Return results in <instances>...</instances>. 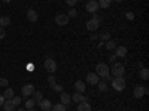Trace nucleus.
<instances>
[{
  "label": "nucleus",
  "instance_id": "nucleus-31",
  "mask_svg": "<svg viewBox=\"0 0 149 111\" xmlns=\"http://www.w3.org/2000/svg\"><path fill=\"white\" fill-rule=\"evenodd\" d=\"M76 15H78L76 9H69V14H67V16H69V18H74Z\"/></svg>",
  "mask_w": 149,
  "mask_h": 111
},
{
  "label": "nucleus",
  "instance_id": "nucleus-42",
  "mask_svg": "<svg viewBox=\"0 0 149 111\" xmlns=\"http://www.w3.org/2000/svg\"><path fill=\"white\" fill-rule=\"evenodd\" d=\"M18 111H27V110H26V108H19Z\"/></svg>",
  "mask_w": 149,
  "mask_h": 111
},
{
  "label": "nucleus",
  "instance_id": "nucleus-15",
  "mask_svg": "<svg viewBox=\"0 0 149 111\" xmlns=\"http://www.w3.org/2000/svg\"><path fill=\"white\" fill-rule=\"evenodd\" d=\"M72 101L73 102H76V104H79V102H88V98H86V96H84L82 93H79V92H76V93H74L73 96H72Z\"/></svg>",
  "mask_w": 149,
  "mask_h": 111
},
{
  "label": "nucleus",
  "instance_id": "nucleus-13",
  "mask_svg": "<svg viewBox=\"0 0 149 111\" xmlns=\"http://www.w3.org/2000/svg\"><path fill=\"white\" fill-rule=\"evenodd\" d=\"M27 18H29L30 22L34 24V22H37V19H39V14H37L34 9H29L27 10Z\"/></svg>",
  "mask_w": 149,
  "mask_h": 111
},
{
  "label": "nucleus",
  "instance_id": "nucleus-22",
  "mask_svg": "<svg viewBox=\"0 0 149 111\" xmlns=\"http://www.w3.org/2000/svg\"><path fill=\"white\" fill-rule=\"evenodd\" d=\"M10 24V18L9 16H0V27H6V25H9Z\"/></svg>",
  "mask_w": 149,
  "mask_h": 111
},
{
  "label": "nucleus",
  "instance_id": "nucleus-41",
  "mask_svg": "<svg viewBox=\"0 0 149 111\" xmlns=\"http://www.w3.org/2000/svg\"><path fill=\"white\" fill-rule=\"evenodd\" d=\"M2 2H5V3H10L12 0H2Z\"/></svg>",
  "mask_w": 149,
  "mask_h": 111
},
{
  "label": "nucleus",
  "instance_id": "nucleus-7",
  "mask_svg": "<svg viewBox=\"0 0 149 111\" xmlns=\"http://www.w3.org/2000/svg\"><path fill=\"white\" fill-rule=\"evenodd\" d=\"M55 22H57V25L64 27V25H67V24H69V16L66 14H58L55 16Z\"/></svg>",
  "mask_w": 149,
  "mask_h": 111
},
{
  "label": "nucleus",
  "instance_id": "nucleus-5",
  "mask_svg": "<svg viewBox=\"0 0 149 111\" xmlns=\"http://www.w3.org/2000/svg\"><path fill=\"white\" fill-rule=\"evenodd\" d=\"M45 70L49 73V74H52L57 71V62L52 59V58H46L45 59Z\"/></svg>",
  "mask_w": 149,
  "mask_h": 111
},
{
  "label": "nucleus",
  "instance_id": "nucleus-40",
  "mask_svg": "<svg viewBox=\"0 0 149 111\" xmlns=\"http://www.w3.org/2000/svg\"><path fill=\"white\" fill-rule=\"evenodd\" d=\"M97 37H98L97 34H93V36H91V40H95V39H97Z\"/></svg>",
  "mask_w": 149,
  "mask_h": 111
},
{
  "label": "nucleus",
  "instance_id": "nucleus-9",
  "mask_svg": "<svg viewBox=\"0 0 149 111\" xmlns=\"http://www.w3.org/2000/svg\"><path fill=\"white\" fill-rule=\"evenodd\" d=\"M98 82H100V77H98L95 73H88V74H86V83H88V84L95 86Z\"/></svg>",
  "mask_w": 149,
  "mask_h": 111
},
{
  "label": "nucleus",
  "instance_id": "nucleus-33",
  "mask_svg": "<svg viewBox=\"0 0 149 111\" xmlns=\"http://www.w3.org/2000/svg\"><path fill=\"white\" fill-rule=\"evenodd\" d=\"M52 89H54L55 92H63V86H61V84H55Z\"/></svg>",
  "mask_w": 149,
  "mask_h": 111
},
{
  "label": "nucleus",
  "instance_id": "nucleus-23",
  "mask_svg": "<svg viewBox=\"0 0 149 111\" xmlns=\"http://www.w3.org/2000/svg\"><path fill=\"white\" fill-rule=\"evenodd\" d=\"M140 79L142 80H148L149 79V70L148 68H140Z\"/></svg>",
  "mask_w": 149,
  "mask_h": 111
},
{
  "label": "nucleus",
  "instance_id": "nucleus-38",
  "mask_svg": "<svg viewBox=\"0 0 149 111\" xmlns=\"http://www.w3.org/2000/svg\"><path fill=\"white\" fill-rule=\"evenodd\" d=\"M109 61H110V62H116V56L115 55H110L109 56Z\"/></svg>",
  "mask_w": 149,
  "mask_h": 111
},
{
  "label": "nucleus",
  "instance_id": "nucleus-17",
  "mask_svg": "<svg viewBox=\"0 0 149 111\" xmlns=\"http://www.w3.org/2000/svg\"><path fill=\"white\" fill-rule=\"evenodd\" d=\"M15 105H14V102H12V99H6L5 101V104H3V110L5 111H15Z\"/></svg>",
  "mask_w": 149,
  "mask_h": 111
},
{
  "label": "nucleus",
  "instance_id": "nucleus-10",
  "mask_svg": "<svg viewBox=\"0 0 149 111\" xmlns=\"http://www.w3.org/2000/svg\"><path fill=\"white\" fill-rule=\"evenodd\" d=\"M146 93H148V89L143 88V86H136V88H134V92H133L134 98H137V99H140V98L145 96Z\"/></svg>",
  "mask_w": 149,
  "mask_h": 111
},
{
  "label": "nucleus",
  "instance_id": "nucleus-14",
  "mask_svg": "<svg viewBox=\"0 0 149 111\" xmlns=\"http://www.w3.org/2000/svg\"><path fill=\"white\" fill-rule=\"evenodd\" d=\"M37 104L40 105V108H42L43 111H51V108H52V102L49 101V99H45V98H43L42 101H39Z\"/></svg>",
  "mask_w": 149,
  "mask_h": 111
},
{
  "label": "nucleus",
  "instance_id": "nucleus-28",
  "mask_svg": "<svg viewBox=\"0 0 149 111\" xmlns=\"http://www.w3.org/2000/svg\"><path fill=\"white\" fill-rule=\"evenodd\" d=\"M46 80H48V83H49V86H51V88H54V86L57 84V79L52 76V74H51V76H49Z\"/></svg>",
  "mask_w": 149,
  "mask_h": 111
},
{
  "label": "nucleus",
  "instance_id": "nucleus-43",
  "mask_svg": "<svg viewBox=\"0 0 149 111\" xmlns=\"http://www.w3.org/2000/svg\"><path fill=\"white\" fill-rule=\"evenodd\" d=\"M115 2H118V3H121V2H124V0H115Z\"/></svg>",
  "mask_w": 149,
  "mask_h": 111
},
{
  "label": "nucleus",
  "instance_id": "nucleus-16",
  "mask_svg": "<svg viewBox=\"0 0 149 111\" xmlns=\"http://www.w3.org/2000/svg\"><path fill=\"white\" fill-rule=\"evenodd\" d=\"M85 88H86V84H85V82H82V80H78L76 83H74V90L79 92V93L85 92Z\"/></svg>",
  "mask_w": 149,
  "mask_h": 111
},
{
  "label": "nucleus",
  "instance_id": "nucleus-12",
  "mask_svg": "<svg viewBox=\"0 0 149 111\" xmlns=\"http://www.w3.org/2000/svg\"><path fill=\"white\" fill-rule=\"evenodd\" d=\"M60 101H61V104H63V105L69 107L70 102H72V96H70L69 93H66V92H61V95H60Z\"/></svg>",
  "mask_w": 149,
  "mask_h": 111
},
{
  "label": "nucleus",
  "instance_id": "nucleus-11",
  "mask_svg": "<svg viewBox=\"0 0 149 111\" xmlns=\"http://www.w3.org/2000/svg\"><path fill=\"white\" fill-rule=\"evenodd\" d=\"M115 56L116 58H125L127 56V47L125 46H116L115 47Z\"/></svg>",
  "mask_w": 149,
  "mask_h": 111
},
{
  "label": "nucleus",
  "instance_id": "nucleus-19",
  "mask_svg": "<svg viewBox=\"0 0 149 111\" xmlns=\"http://www.w3.org/2000/svg\"><path fill=\"white\" fill-rule=\"evenodd\" d=\"M97 3H98V8L100 9H107L112 3V0H97Z\"/></svg>",
  "mask_w": 149,
  "mask_h": 111
},
{
  "label": "nucleus",
  "instance_id": "nucleus-8",
  "mask_svg": "<svg viewBox=\"0 0 149 111\" xmlns=\"http://www.w3.org/2000/svg\"><path fill=\"white\" fill-rule=\"evenodd\" d=\"M33 92H34V86L33 84H24L22 89H21V95L24 98H29L30 95H33Z\"/></svg>",
  "mask_w": 149,
  "mask_h": 111
},
{
  "label": "nucleus",
  "instance_id": "nucleus-44",
  "mask_svg": "<svg viewBox=\"0 0 149 111\" xmlns=\"http://www.w3.org/2000/svg\"><path fill=\"white\" fill-rule=\"evenodd\" d=\"M27 111H36V110H34V108H31V110H27Z\"/></svg>",
  "mask_w": 149,
  "mask_h": 111
},
{
  "label": "nucleus",
  "instance_id": "nucleus-6",
  "mask_svg": "<svg viewBox=\"0 0 149 111\" xmlns=\"http://www.w3.org/2000/svg\"><path fill=\"white\" fill-rule=\"evenodd\" d=\"M85 9H86V12H90V14H95V12L100 9V8H98L97 0H90V2H86Z\"/></svg>",
  "mask_w": 149,
  "mask_h": 111
},
{
  "label": "nucleus",
  "instance_id": "nucleus-21",
  "mask_svg": "<svg viewBox=\"0 0 149 111\" xmlns=\"http://www.w3.org/2000/svg\"><path fill=\"white\" fill-rule=\"evenodd\" d=\"M3 96H5V99H12V98L15 96V93H14V89H6L5 92H3Z\"/></svg>",
  "mask_w": 149,
  "mask_h": 111
},
{
  "label": "nucleus",
  "instance_id": "nucleus-25",
  "mask_svg": "<svg viewBox=\"0 0 149 111\" xmlns=\"http://www.w3.org/2000/svg\"><path fill=\"white\" fill-rule=\"evenodd\" d=\"M36 104H37V102H36L34 99H27L24 105H26V110H31V108H34Z\"/></svg>",
  "mask_w": 149,
  "mask_h": 111
},
{
  "label": "nucleus",
  "instance_id": "nucleus-36",
  "mask_svg": "<svg viewBox=\"0 0 149 111\" xmlns=\"http://www.w3.org/2000/svg\"><path fill=\"white\" fill-rule=\"evenodd\" d=\"M127 19H130V21H133L134 19V14H133V12H127Z\"/></svg>",
  "mask_w": 149,
  "mask_h": 111
},
{
  "label": "nucleus",
  "instance_id": "nucleus-24",
  "mask_svg": "<svg viewBox=\"0 0 149 111\" xmlns=\"http://www.w3.org/2000/svg\"><path fill=\"white\" fill-rule=\"evenodd\" d=\"M66 110H67V107H66V105H63V104L52 105V108H51V111H66Z\"/></svg>",
  "mask_w": 149,
  "mask_h": 111
},
{
  "label": "nucleus",
  "instance_id": "nucleus-32",
  "mask_svg": "<svg viewBox=\"0 0 149 111\" xmlns=\"http://www.w3.org/2000/svg\"><path fill=\"white\" fill-rule=\"evenodd\" d=\"M5 37H6V31H5V28H3V27H0V40L5 39Z\"/></svg>",
  "mask_w": 149,
  "mask_h": 111
},
{
  "label": "nucleus",
  "instance_id": "nucleus-1",
  "mask_svg": "<svg viewBox=\"0 0 149 111\" xmlns=\"http://www.w3.org/2000/svg\"><path fill=\"white\" fill-rule=\"evenodd\" d=\"M109 70H110L112 77H124V74H125V67H124V64H121V62H113V65H112Z\"/></svg>",
  "mask_w": 149,
  "mask_h": 111
},
{
  "label": "nucleus",
  "instance_id": "nucleus-27",
  "mask_svg": "<svg viewBox=\"0 0 149 111\" xmlns=\"http://www.w3.org/2000/svg\"><path fill=\"white\" fill-rule=\"evenodd\" d=\"M106 47L109 49V51H115V47H116V43L113 40H107L106 42Z\"/></svg>",
  "mask_w": 149,
  "mask_h": 111
},
{
  "label": "nucleus",
  "instance_id": "nucleus-26",
  "mask_svg": "<svg viewBox=\"0 0 149 111\" xmlns=\"http://www.w3.org/2000/svg\"><path fill=\"white\" fill-rule=\"evenodd\" d=\"M33 99L36 101V102H39V101H42L43 99V95H42V92H33Z\"/></svg>",
  "mask_w": 149,
  "mask_h": 111
},
{
  "label": "nucleus",
  "instance_id": "nucleus-29",
  "mask_svg": "<svg viewBox=\"0 0 149 111\" xmlns=\"http://www.w3.org/2000/svg\"><path fill=\"white\" fill-rule=\"evenodd\" d=\"M100 39H102V40H106V42L110 40V33H107V31L102 33V34H100Z\"/></svg>",
  "mask_w": 149,
  "mask_h": 111
},
{
  "label": "nucleus",
  "instance_id": "nucleus-37",
  "mask_svg": "<svg viewBox=\"0 0 149 111\" xmlns=\"http://www.w3.org/2000/svg\"><path fill=\"white\" fill-rule=\"evenodd\" d=\"M5 101H6V99H5V96H3V95H0V107H3Z\"/></svg>",
  "mask_w": 149,
  "mask_h": 111
},
{
  "label": "nucleus",
  "instance_id": "nucleus-30",
  "mask_svg": "<svg viewBox=\"0 0 149 111\" xmlns=\"http://www.w3.org/2000/svg\"><path fill=\"white\" fill-rule=\"evenodd\" d=\"M12 102H14L15 107L21 105V96H14V98H12Z\"/></svg>",
  "mask_w": 149,
  "mask_h": 111
},
{
  "label": "nucleus",
  "instance_id": "nucleus-4",
  "mask_svg": "<svg viewBox=\"0 0 149 111\" xmlns=\"http://www.w3.org/2000/svg\"><path fill=\"white\" fill-rule=\"evenodd\" d=\"M85 27H86V30H88V31H95L98 27H100V18H98V15L94 14V16L91 19L86 21Z\"/></svg>",
  "mask_w": 149,
  "mask_h": 111
},
{
  "label": "nucleus",
  "instance_id": "nucleus-2",
  "mask_svg": "<svg viewBox=\"0 0 149 111\" xmlns=\"http://www.w3.org/2000/svg\"><path fill=\"white\" fill-rule=\"evenodd\" d=\"M95 74H97L98 77H102V79L107 77L109 74H110V70H109L107 64H104V62H98V64L95 65Z\"/></svg>",
  "mask_w": 149,
  "mask_h": 111
},
{
  "label": "nucleus",
  "instance_id": "nucleus-18",
  "mask_svg": "<svg viewBox=\"0 0 149 111\" xmlns=\"http://www.w3.org/2000/svg\"><path fill=\"white\" fill-rule=\"evenodd\" d=\"M78 111H91V105L88 102H79L78 104Z\"/></svg>",
  "mask_w": 149,
  "mask_h": 111
},
{
  "label": "nucleus",
  "instance_id": "nucleus-3",
  "mask_svg": "<svg viewBox=\"0 0 149 111\" xmlns=\"http://www.w3.org/2000/svg\"><path fill=\"white\" fill-rule=\"evenodd\" d=\"M127 86V82L124 77H113L112 79V88H113L116 92H122Z\"/></svg>",
  "mask_w": 149,
  "mask_h": 111
},
{
  "label": "nucleus",
  "instance_id": "nucleus-35",
  "mask_svg": "<svg viewBox=\"0 0 149 111\" xmlns=\"http://www.w3.org/2000/svg\"><path fill=\"white\" fill-rule=\"evenodd\" d=\"M0 86H8V79L0 77Z\"/></svg>",
  "mask_w": 149,
  "mask_h": 111
},
{
  "label": "nucleus",
  "instance_id": "nucleus-20",
  "mask_svg": "<svg viewBox=\"0 0 149 111\" xmlns=\"http://www.w3.org/2000/svg\"><path fill=\"white\" fill-rule=\"evenodd\" d=\"M95 86L98 88V92H106V90H107V83H106V80H100Z\"/></svg>",
  "mask_w": 149,
  "mask_h": 111
},
{
  "label": "nucleus",
  "instance_id": "nucleus-39",
  "mask_svg": "<svg viewBox=\"0 0 149 111\" xmlns=\"http://www.w3.org/2000/svg\"><path fill=\"white\" fill-rule=\"evenodd\" d=\"M27 70H30V71H31V70H34V65H31V64H29V65H27Z\"/></svg>",
  "mask_w": 149,
  "mask_h": 111
},
{
  "label": "nucleus",
  "instance_id": "nucleus-34",
  "mask_svg": "<svg viewBox=\"0 0 149 111\" xmlns=\"http://www.w3.org/2000/svg\"><path fill=\"white\" fill-rule=\"evenodd\" d=\"M66 3H67L69 6H72V8H73L74 5H76V3H78V0H66Z\"/></svg>",
  "mask_w": 149,
  "mask_h": 111
}]
</instances>
